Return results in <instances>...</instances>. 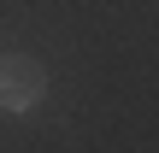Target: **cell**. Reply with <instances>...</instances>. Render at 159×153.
Instances as JSON below:
<instances>
[{
	"mask_svg": "<svg viewBox=\"0 0 159 153\" xmlns=\"http://www.w3.org/2000/svg\"><path fill=\"white\" fill-rule=\"evenodd\" d=\"M41 100H47V65L35 53H0V112L30 118Z\"/></svg>",
	"mask_w": 159,
	"mask_h": 153,
	"instance_id": "cell-1",
	"label": "cell"
}]
</instances>
